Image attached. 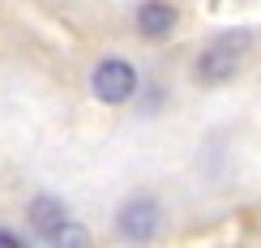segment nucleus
Listing matches in <instances>:
<instances>
[{"label": "nucleus", "instance_id": "5", "mask_svg": "<svg viewBox=\"0 0 261 248\" xmlns=\"http://www.w3.org/2000/svg\"><path fill=\"white\" fill-rule=\"evenodd\" d=\"M26 218H30V227H35L39 240H51V235H56L64 223H73V214H69V206H64L60 197H51V192H39V197L26 206Z\"/></svg>", "mask_w": 261, "mask_h": 248}, {"label": "nucleus", "instance_id": "1", "mask_svg": "<svg viewBox=\"0 0 261 248\" xmlns=\"http://www.w3.org/2000/svg\"><path fill=\"white\" fill-rule=\"evenodd\" d=\"M244 56H248V35L244 30H227V35H219L214 43L201 47L193 73H197L201 86H223V81H231L236 73H240Z\"/></svg>", "mask_w": 261, "mask_h": 248}, {"label": "nucleus", "instance_id": "2", "mask_svg": "<svg viewBox=\"0 0 261 248\" xmlns=\"http://www.w3.org/2000/svg\"><path fill=\"white\" fill-rule=\"evenodd\" d=\"M163 227V206L159 197H150V192H133V197L120 201V210H116V235L128 244H150Z\"/></svg>", "mask_w": 261, "mask_h": 248}, {"label": "nucleus", "instance_id": "3", "mask_svg": "<svg viewBox=\"0 0 261 248\" xmlns=\"http://www.w3.org/2000/svg\"><path fill=\"white\" fill-rule=\"evenodd\" d=\"M137 86H141V77H137V69H133L124 56H107V60L94 64V73H90L94 99L107 103V107H124V103L137 94Z\"/></svg>", "mask_w": 261, "mask_h": 248}, {"label": "nucleus", "instance_id": "7", "mask_svg": "<svg viewBox=\"0 0 261 248\" xmlns=\"http://www.w3.org/2000/svg\"><path fill=\"white\" fill-rule=\"evenodd\" d=\"M0 244H9V248H21V244H26V240H21L17 231H5V227H0Z\"/></svg>", "mask_w": 261, "mask_h": 248}, {"label": "nucleus", "instance_id": "6", "mask_svg": "<svg viewBox=\"0 0 261 248\" xmlns=\"http://www.w3.org/2000/svg\"><path fill=\"white\" fill-rule=\"evenodd\" d=\"M51 244H56V248H86V244H90V231L77 227V223H64V227L51 235Z\"/></svg>", "mask_w": 261, "mask_h": 248}, {"label": "nucleus", "instance_id": "4", "mask_svg": "<svg viewBox=\"0 0 261 248\" xmlns=\"http://www.w3.org/2000/svg\"><path fill=\"white\" fill-rule=\"evenodd\" d=\"M133 26L141 39H167L180 26V9L171 0H141L137 13H133Z\"/></svg>", "mask_w": 261, "mask_h": 248}]
</instances>
